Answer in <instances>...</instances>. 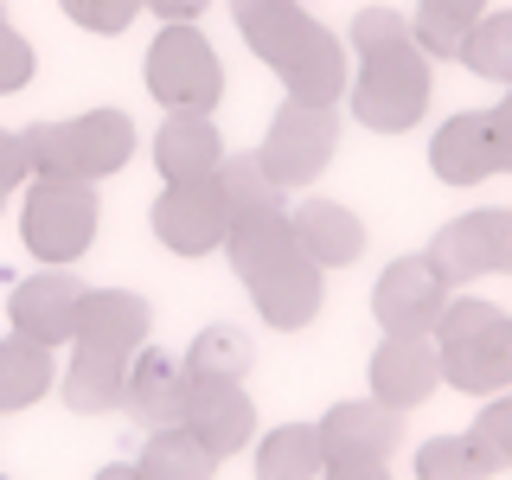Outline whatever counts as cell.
Listing matches in <instances>:
<instances>
[{"label": "cell", "instance_id": "1", "mask_svg": "<svg viewBox=\"0 0 512 480\" xmlns=\"http://www.w3.org/2000/svg\"><path fill=\"white\" fill-rule=\"evenodd\" d=\"M346 45L359 52V77H346L340 103L372 135H410L429 116V96H436V71H429L410 20L397 7H359Z\"/></svg>", "mask_w": 512, "mask_h": 480}, {"label": "cell", "instance_id": "2", "mask_svg": "<svg viewBox=\"0 0 512 480\" xmlns=\"http://www.w3.org/2000/svg\"><path fill=\"white\" fill-rule=\"evenodd\" d=\"M231 20L250 52L276 71L288 103H340L346 96V45L333 39V26L301 13V0H231Z\"/></svg>", "mask_w": 512, "mask_h": 480}, {"label": "cell", "instance_id": "3", "mask_svg": "<svg viewBox=\"0 0 512 480\" xmlns=\"http://www.w3.org/2000/svg\"><path fill=\"white\" fill-rule=\"evenodd\" d=\"M26 160H32V180H109L135 160L141 135L122 109H84V116H64V122H32L20 128Z\"/></svg>", "mask_w": 512, "mask_h": 480}, {"label": "cell", "instance_id": "4", "mask_svg": "<svg viewBox=\"0 0 512 480\" xmlns=\"http://www.w3.org/2000/svg\"><path fill=\"white\" fill-rule=\"evenodd\" d=\"M429 340H436V359H442V384H455L468 397L512 391V314L500 301L448 295Z\"/></svg>", "mask_w": 512, "mask_h": 480}, {"label": "cell", "instance_id": "5", "mask_svg": "<svg viewBox=\"0 0 512 480\" xmlns=\"http://www.w3.org/2000/svg\"><path fill=\"white\" fill-rule=\"evenodd\" d=\"M141 77H148L154 103L167 109V116H212L218 96H224V58H218V45L205 39L199 26L154 32Z\"/></svg>", "mask_w": 512, "mask_h": 480}, {"label": "cell", "instance_id": "6", "mask_svg": "<svg viewBox=\"0 0 512 480\" xmlns=\"http://www.w3.org/2000/svg\"><path fill=\"white\" fill-rule=\"evenodd\" d=\"M20 237L39 263L71 269L77 256L96 244V192L84 180H26Z\"/></svg>", "mask_w": 512, "mask_h": 480}, {"label": "cell", "instance_id": "7", "mask_svg": "<svg viewBox=\"0 0 512 480\" xmlns=\"http://www.w3.org/2000/svg\"><path fill=\"white\" fill-rule=\"evenodd\" d=\"M333 148H340V109L333 103H282L256 160H263V173L282 192H295V186H314L333 167Z\"/></svg>", "mask_w": 512, "mask_h": 480}, {"label": "cell", "instance_id": "8", "mask_svg": "<svg viewBox=\"0 0 512 480\" xmlns=\"http://www.w3.org/2000/svg\"><path fill=\"white\" fill-rule=\"evenodd\" d=\"M148 224H154V244H167L173 256H212L231 237V199H224L218 173L186 186H160V199L148 205Z\"/></svg>", "mask_w": 512, "mask_h": 480}, {"label": "cell", "instance_id": "9", "mask_svg": "<svg viewBox=\"0 0 512 480\" xmlns=\"http://www.w3.org/2000/svg\"><path fill=\"white\" fill-rule=\"evenodd\" d=\"M429 263L448 276V288L480 276H512V212H461L429 237Z\"/></svg>", "mask_w": 512, "mask_h": 480}, {"label": "cell", "instance_id": "10", "mask_svg": "<svg viewBox=\"0 0 512 480\" xmlns=\"http://www.w3.org/2000/svg\"><path fill=\"white\" fill-rule=\"evenodd\" d=\"M84 295L90 288L71 276V269H52V263H39L26 282H13V295H7V320H13V333H26V340H39V346H71L77 340V314H84Z\"/></svg>", "mask_w": 512, "mask_h": 480}, {"label": "cell", "instance_id": "11", "mask_svg": "<svg viewBox=\"0 0 512 480\" xmlns=\"http://www.w3.org/2000/svg\"><path fill=\"white\" fill-rule=\"evenodd\" d=\"M448 276L436 263H429L423 250L416 256H397V263H384V276L372 288V314L384 333H436V320L448 308Z\"/></svg>", "mask_w": 512, "mask_h": 480}, {"label": "cell", "instance_id": "12", "mask_svg": "<svg viewBox=\"0 0 512 480\" xmlns=\"http://www.w3.org/2000/svg\"><path fill=\"white\" fill-rule=\"evenodd\" d=\"M244 288H250L256 320H263V327H276V333H301V327H314L320 301H327V269H314L301 250H288V256H276L269 269L244 276Z\"/></svg>", "mask_w": 512, "mask_h": 480}, {"label": "cell", "instance_id": "13", "mask_svg": "<svg viewBox=\"0 0 512 480\" xmlns=\"http://www.w3.org/2000/svg\"><path fill=\"white\" fill-rule=\"evenodd\" d=\"M365 378H372V397L391 410H416L429 404V397L442 391V359H436V340L429 333H384L372 365H365Z\"/></svg>", "mask_w": 512, "mask_h": 480}, {"label": "cell", "instance_id": "14", "mask_svg": "<svg viewBox=\"0 0 512 480\" xmlns=\"http://www.w3.org/2000/svg\"><path fill=\"white\" fill-rule=\"evenodd\" d=\"M429 173L442 186H480L500 173V141H493V116L487 109H461L429 135Z\"/></svg>", "mask_w": 512, "mask_h": 480}, {"label": "cell", "instance_id": "15", "mask_svg": "<svg viewBox=\"0 0 512 480\" xmlns=\"http://www.w3.org/2000/svg\"><path fill=\"white\" fill-rule=\"evenodd\" d=\"M314 429H320V455L327 461H391L397 436H404L397 410L378 404V397H346V404H333Z\"/></svg>", "mask_w": 512, "mask_h": 480}, {"label": "cell", "instance_id": "16", "mask_svg": "<svg viewBox=\"0 0 512 480\" xmlns=\"http://www.w3.org/2000/svg\"><path fill=\"white\" fill-rule=\"evenodd\" d=\"M186 397H192L186 359H173V352H160V346H141L135 359H128V397H122V410L135 416L141 429L186 423Z\"/></svg>", "mask_w": 512, "mask_h": 480}, {"label": "cell", "instance_id": "17", "mask_svg": "<svg viewBox=\"0 0 512 480\" xmlns=\"http://www.w3.org/2000/svg\"><path fill=\"white\" fill-rule=\"evenodd\" d=\"M186 429L199 436L212 455H244L250 436H256V404L244 384L231 378H192V397H186Z\"/></svg>", "mask_w": 512, "mask_h": 480}, {"label": "cell", "instance_id": "18", "mask_svg": "<svg viewBox=\"0 0 512 480\" xmlns=\"http://www.w3.org/2000/svg\"><path fill=\"white\" fill-rule=\"evenodd\" d=\"M148 327H154V308L135 288H90L84 314H77V346L109 352V359H135L148 346Z\"/></svg>", "mask_w": 512, "mask_h": 480}, {"label": "cell", "instance_id": "19", "mask_svg": "<svg viewBox=\"0 0 512 480\" xmlns=\"http://www.w3.org/2000/svg\"><path fill=\"white\" fill-rule=\"evenodd\" d=\"M288 231H295V250L308 256L314 269H346L365 256V224L352 205L340 199H308L288 212Z\"/></svg>", "mask_w": 512, "mask_h": 480}, {"label": "cell", "instance_id": "20", "mask_svg": "<svg viewBox=\"0 0 512 480\" xmlns=\"http://www.w3.org/2000/svg\"><path fill=\"white\" fill-rule=\"evenodd\" d=\"M224 160V135L212 116H167L154 128V167L167 186H186V180H212Z\"/></svg>", "mask_w": 512, "mask_h": 480}, {"label": "cell", "instance_id": "21", "mask_svg": "<svg viewBox=\"0 0 512 480\" xmlns=\"http://www.w3.org/2000/svg\"><path fill=\"white\" fill-rule=\"evenodd\" d=\"M58 397H64V410H77V416L122 410V397H128V359H109V352L77 346L71 365L58 372Z\"/></svg>", "mask_w": 512, "mask_h": 480}, {"label": "cell", "instance_id": "22", "mask_svg": "<svg viewBox=\"0 0 512 480\" xmlns=\"http://www.w3.org/2000/svg\"><path fill=\"white\" fill-rule=\"evenodd\" d=\"M327 474V455H320V429L314 423H276L263 442H256L250 480H320Z\"/></svg>", "mask_w": 512, "mask_h": 480}, {"label": "cell", "instance_id": "23", "mask_svg": "<svg viewBox=\"0 0 512 480\" xmlns=\"http://www.w3.org/2000/svg\"><path fill=\"white\" fill-rule=\"evenodd\" d=\"M52 346L26 340V333H7L0 340V416L13 410H32L45 391H52Z\"/></svg>", "mask_w": 512, "mask_h": 480}, {"label": "cell", "instance_id": "24", "mask_svg": "<svg viewBox=\"0 0 512 480\" xmlns=\"http://www.w3.org/2000/svg\"><path fill=\"white\" fill-rule=\"evenodd\" d=\"M135 468L148 474V480H212L218 474V455L192 436L186 423H173V429H148Z\"/></svg>", "mask_w": 512, "mask_h": 480}, {"label": "cell", "instance_id": "25", "mask_svg": "<svg viewBox=\"0 0 512 480\" xmlns=\"http://www.w3.org/2000/svg\"><path fill=\"white\" fill-rule=\"evenodd\" d=\"M410 468H416V480H493L500 474V455L474 429H461V436H429L416 448Z\"/></svg>", "mask_w": 512, "mask_h": 480}, {"label": "cell", "instance_id": "26", "mask_svg": "<svg viewBox=\"0 0 512 480\" xmlns=\"http://www.w3.org/2000/svg\"><path fill=\"white\" fill-rule=\"evenodd\" d=\"M480 13H487V0H416L410 32L423 45V58H461V39L474 32Z\"/></svg>", "mask_w": 512, "mask_h": 480}, {"label": "cell", "instance_id": "27", "mask_svg": "<svg viewBox=\"0 0 512 480\" xmlns=\"http://www.w3.org/2000/svg\"><path fill=\"white\" fill-rule=\"evenodd\" d=\"M250 365H256V346H250V333L244 327H199L192 333V346H186V372L192 378H231V384H244L250 378Z\"/></svg>", "mask_w": 512, "mask_h": 480}, {"label": "cell", "instance_id": "28", "mask_svg": "<svg viewBox=\"0 0 512 480\" xmlns=\"http://www.w3.org/2000/svg\"><path fill=\"white\" fill-rule=\"evenodd\" d=\"M461 64H468L474 77H487V84H500V90H512V7H500V13H480L474 20V32L461 39Z\"/></svg>", "mask_w": 512, "mask_h": 480}, {"label": "cell", "instance_id": "29", "mask_svg": "<svg viewBox=\"0 0 512 480\" xmlns=\"http://www.w3.org/2000/svg\"><path fill=\"white\" fill-rule=\"evenodd\" d=\"M218 186H224V199H231V218L237 212H276V205H288L282 186L263 173L256 154H224L218 160Z\"/></svg>", "mask_w": 512, "mask_h": 480}, {"label": "cell", "instance_id": "30", "mask_svg": "<svg viewBox=\"0 0 512 480\" xmlns=\"http://www.w3.org/2000/svg\"><path fill=\"white\" fill-rule=\"evenodd\" d=\"M58 13L71 26L96 32V39H116V32H128L141 20V0H58Z\"/></svg>", "mask_w": 512, "mask_h": 480}, {"label": "cell", "instance_id": "31", "mask_svg": "<svg viewBox=\"0 0 512 480\" xmlns=\"http://www.w3.org/2000/svg\"><path fill=\"white\" fill-rule=\"evenodd\" d=\"M32 71H39V58H32L26 32H13L7 20H0V96L26 90V84H32Z\"/></svg>", "mask_w": 512, "mask_h": 480}, {"label": "cell", "instance_id": "32", "mask_svg": "<svg viewBox=\"0 0 512 480\" xmlns=\"http://www.w3.org/2000/svg\"><path fill=\"white\" fill-rule=\"evenodd\" d=\"M474 436L493 448V455H500V468L512 461V391H493L487 397V410L474 416Z\"/></svg>", "mask_w": 512, "mask_h": 480}, {"label": "cell", "instance_id": "33", "mask_svg": "<svg viewBox=\"0 0 512 480\" xmlns=\"http://www.w3.org/2000/svg\"><path fill=\"white\" fill-rule=\"evenodd\" d=\"M26 180H32V160H26L20 128H0V199H7V192H20Z\"/></svg>", "mask_w": 512, "mask_h": 480}, {"label": "cell", "instance_id": "34", "mask_svg": "<svg viewBox=\"0 0 512 480\" xmlns=\"http://www.w3.org/2000/svg\"><path fill=\"white\" fill-rule=\"evenodd\" d=\"M205 7H212V0H141V13H154V20H167V26H192Z\"/></svg>", "mask_w": 512, "mask_h": 480}, {"label": "cell", "instance_id": "35", "mask_svg": "<svg viewBox=\"0 0 512 480\" xmlns=\"http://www.w3.org/2000/svg\"><path fill=\"white\" fill-rule=\"evenodd\" d=\"M487 116H493V141H500V173H512V90H506V103L487 109Z\"/></svg>", "mask_w": 512, "mask_h": 480}, {"label": "cell", "instance_id": "36", "mask_svg": "<svg viewBox=\"0 0 512 480\" xmlns=\"http://www.w3.org/2000/svg\"><path fill=\"white\" fill-rule=\"evenodd\" d=\"M320 480H391V468L384 461H327Z\"/></svg>", "mask_w": 512, "mask_h": 480}, {"label": "cell", "instance_id": "37", "mask_svg": "<svg viewBox=\"0 0 512 480\" xmlns=\"http://www.w3.org/2000/svg\"><path fill=\"white\" fill-rule=\"evenodd\" d=\"M96 480H148V474H141V468H103Z\"/></svg>", "mask_w": 512, "mask_h": 480}, {"label": "cell", "instance_id": "38", "mask_svg": "<svg viewBox=\"0 0 512 480\" xmlns=\"http://www.w3.org/2000/svg\"><path fill=\"white\" fill-rule=\"evenodd\" d=\"M0 480H13V474H0Z\"/></svg>", "mask_w": 512, "mask_h": 480}, {"label": "cell", "instance_id": "39", "mask_svg": "<svg viewBox=\"0 0 512 480\" xmlns=\"http://www.w3.org/2000/svg\"><path fill=\"white\" fill-rule=\"evenodd\" d=\"M0 205H7V199H0Z\"/></svg>", "mask_w": 512, "mask_h": 480}]
</instances>
